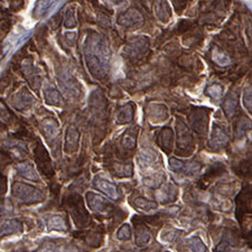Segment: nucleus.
<instances>
[{
    "label": "nucleus",
    "instance_id": "nucleus-11",
    "mask_svg": "<svg viewBox=\"0 0 252 252\" xmlns=\"http://www.w3.org/2000/svg\"><path fill=\"white\" fill-rule=\"evenodd\" d=\"M38 252H80L78 248L72 245H65V243H51L43 247Z\"/></svg>",
    "mask_w": 252,
    "mask_h": 252
},
{
    "label": "nucleus",
    "instance_id": "nucleus-2",
    "mask_svg": "<svg viewBox=\"0 0 252 252\" xmlns=\"http://www.w3.org/2000/svg\"><path fill=\"white\" fill-rule=\"evenodd\" d=\"M65 205H66L67 210L70 211L71 217L75 224L79 227H85L90 223V214H89L88 210L84 207L83 201L79 195H71L70 197L65 200Z\"/></svg>",
    "mask_w": 252,
    "mask_h": 252
},
{
    "label": "nucleus",
    "instance_id": "nucleus-6",
    "mask_svg": "<svg viewBox=\"0 0 252 252\" xmlns=\"http://www.w3.org/2000/svg\"><path fill=\"white\" fill-rule=\"evenodd\" d=\"M94 188L102 192L103 194L107 195L108 197L112 198V200L118 201L119 200V193H118V189L116 185H113L112 183L103 180L101 177H96L94 181Z\"/></svg>",
    "mask_w": 252,
    "mask_h": 252
},
{
    "label": "nucleus",
    "instance_id": "nucleus-5",
    "mask_svg": "<svg viewBox=\"0 0 252 252\" xmlns=\"http://www.w3.org/2000/svg\"><path fill=\"white\" fill-rule=\"evenodd\" d=\"M133 221V224H135V241L136 245L139 247H144L148 245L150 239H152V233H150V230L148 226L145 224L142 221H138L135 219Z\"/></svg>",
    "mask_w": 252,
    "mask_h": 252
},
{
    "label": "nucleus",
    "instance_id": "nucleus-14",
    "mask_svg": "<svg viewBox=\"0 0 252 252\" xmlns=\"http://www.w3.org/2000/svg\"><path fill=\"white\" fill-rule=\"evenodd\" d=\"M133 205L138 207L139 210H142V211H145V212H147V211L156 209L157 203L154 201H149L145 197H137L136 200L133 201Z\"/></svg>",
    "mask_w": 252,
    "mask_h": 252
},
{
    "label": "nucleus",
    "instance_id": "nucleus-3",
    "mask_svg": "<svg viewBox=\"0 0 252 252\" xmlns=\"http://www.w3.org/2000/svg\"><path fill=\"white\" fill-rule=\"evenodd\" d=\"M34 157L37 164L38 168L47 178H51L54 175V170H53V166L51 162V158L48 156L46 149L44 146L38 141L34 149Z\"/></svg>",
    "mask_w": 252,
    "mask_h": 252
},
{
    "label": "nucleus",
    "instance_id": "nucleus-16",
    "mask_svg": "<svg viewBox=\"0 0 252 252\" xmlns=\"http://www.w3.org/2000/svg\"><path fill=\"white\" fill-rule=\"evenodd\" d=\"M78 139H79V135L76 132V130L74 129H68L67 132V137H66V150L67 148L72 146L73 150L76 149V145H78Z\"/></svg>",
    "mask_w": 252,
    "mask_h": 252
},
{
    "label": "nucleus",
    "instance_id": "nucleus-10",
    "mask_svg": "<svg viewBox=\"0 0 252 252\" xmlns=\"http://www.w3.org/2000/svg\"><path fill=\"white\" fill-rule=\"evenodd\" d=\"M19 175H22L24 178H26L28 181L32 182H39L38 175L36 174L35 169L32 168V166L28 164V162H23V164H18L16 166Z\"/></svg>",
    "mask_w": 252,
    "mask_h": 252
},
{
    "label": "nucleus",
    "instance_id": "nucleus-17",
    "mask_svg": "<svg viewBox=\"0 0 252 252\" xmlns=\"http://www.w3.org/2000/svg\"><path fill=\"white\" fill-rule=\"evenodd\" d=\"M117 238L121 240V241H126V240H129L131 238V229H130V225L124 224L121 226L117 232Z\"/></svg>",
    "mask_w": 252,
    "mask_h": 252
},
{
    "label": "nucleus",
    "instance_id": "nucleus-7",
    "mask_svg": "<svg viewBox=\"0 0 252 252\" xmlns=\"http://www.w3.org/2000/svg\"><path fill=\"white\" fill-rule=\"evenodd\" d=\"M250 203H251V190L246 189V190L239 195L237 198V215L239 220H241V218L246 213L250 212Z\"/></svg>",
    "mask_w": 252,
    "mask_h": 252
},
{
    "label": "nucleus",
    "instance_id": "nucleus-13",
    "mask_svg": "<svg viewBox=\"0 0 252 252\" xmlns=\"http://www.w3.org/2000/svg\"><path fill=\"white\" fill-rule=\"evenodd\" d=\"M172 142H173V135L170 129H164L161 132V136L159 137V146L165 150V152L169 153L172 149Z\"/></svg>",
    "mask_w": 252,
    "mask_h": 252
},
{
    "label": "nucleus",
    "instance_id": "nucleus-12",
    "mask_svg": "<svg viewBox=\"0 0 252 252\" xmlns=\"http://www.w3.org/2000/svg\"><path fill=\"white\" fill-rule=\"evenodd\" d=\"M48 230H56V231H66L68 229V224L66 220L61 215H54L47 222Z\"/></svg>",
    "mask_w": 252,
    "mask_h": 252
},
{
    "label": "nucleus",
    "instance_id": "nucleus-4",
    "mask_svg": "<svg viewBox=\"0 0 252 252\" xmlns=\"http://www.w3.org/2000/svg\"><path fill=\"white\" fill-rule=\"evenodd\" d=\"M87 201L88 205L90 209L97 214H104L108 215L113 211V205L109 203L105 198L102 196H99L94 193H88L87 194Z\"/></svg>",
    "mask_w": 252,
    "mask_h": 252
},
{
    "label": "nucleus",
    "instance_id": "nucleus-22",
    "mask_svg": "<svg viewBox=\"0 0 252 252\" xmlns=\"http://www.w3.org/2000/svg\"><path fill=\"white\" fill-rule=\"evenodd\" d=\"M127 252H133V251H127Z\"/></svg>",
    "mask_w": 252,
    "mask_h": 252
},
{
    "label": "nucleus",
    "instance_id": "nucleus-1",
    "mask_svg": "<svg viewBox=\"0 0 252 252\" xmlns=\"http://www.w3.org/2000/svg\"><path fill=\"white\" fill-rule=\"evenodd\" d=\"M13 196L22 204H37L44 201V194L34 186L16 182L13 185Z\"/></svg>",
    "mask_w": 252,
    "mask_h": 252
},
{
    "label": "nucleus",
    "instance_id": "nucleus-15",
    "mask_svg": "<svg viewBox=\"0 0 252 252\" xmlns=\"http://www.w3.org/2000/svg\"><path fill=\"white\" fill-rule=\"evenodd\" d=\"M188 246L192 249L193 252H207V248L204 242L198 237H192L188 239Z\"/></svg>",
    "mask_w": 252,
    "mask_h": 252
},
{
    "label": "nucleus",
    "instance_id": "nucleus-21",
    "mask_svg": "<svg viewBox=\"0 0 252 252\" xmlns=\"http://www.w3.org/2000/svg\"><path fill=\"white\" fill-rule=\"evenodd\" d=\"M7 190V182L6 177L0 174V194H5Z\"/></svg>",
    "mask_w": 252,
    "mask_h": 252
},
{
    "label": "nucleus",
    "instance_id": "nucleus-9",
    "mask_svg": "<svg viewBox=\"0 0 252 252\" xmlns=\"http://www.w3.org/2000/svg\"><path fill=\"white\" fill-rule=\"evenodd\" d=\"M23 231V223L18 220H8L0 225V237H6Z\"/></svg>",
    "mask_w": 252,
    "mask_h": 252
},
{
    "label": "nucleus",
    "instance_id": "nucleus-19",
    "mask_svg": "<svg viewBox=\"0 0 252 252\" xmlns=\"http://www.w3.org/2000/svg\"><path fill=\"white\" fill-rule=\"evenodd\" d=\"M213 140L217 145L219 146H224L226 142H227V136L225 135V133H223L222 131H218L213 133Z\"/></svg>",
    "mask_w": 252,
    "mask_h": 252
},
{
    "label": "nucleus",
    "instance_id": "nucleus-18",
    "mask_svg": "<svg viewBox=\"0 0 252 252\" xmlns=\"http://www.w3.org/2000/svg\"><path fill=\"white\" fill-rule=\"evenodd\" d=\"M52 0H38L35 7V14L36 16H40L43 11H45L48 7H50Z\"/></svg>",
    "mask_w": 252,
    "mask_h": 252
},
{
    "label": "nucleus",
    "instance_id": "nucleus-20",
    "mask_svg": "<svg viewBox=\"0 0 252 252\" xmlns=\"http://www.w3.org/2000/svg\"><path fill=\"white\" fill-rule=\"evenodd\" d=\"M135 137H132L131 135H125L123 139V146L126 149H132L135 147Z\"/></svg>",
    "mask_w": 252,
    "mask_h": 252
},
{
    "label": "nucleus",
    "instance_id": "nucleus-8",
    "mask_svg": "<svg viewBox=\"0 0 252 252\" xmlns=\"http://www.w3.org/2000/svg\"><path fill=\"white\" fill-rule=\"evenodd\" d=\"M237 243H238V239L235 237V234H233V232L231 230H225L221 242L215 247L214 252H226L232 247L237 246Z\"/></svg>",
    "mask_w": 252,
    "mask_h": 252
}]
</instances>
